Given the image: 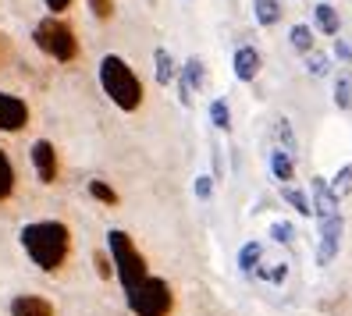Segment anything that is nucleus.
Instances as JSON below:
<instances>
[{"label": "nucleus", "instance_id": "obj_1", "mask_svg": "<svg viewBox=\"0 0 352 316\" xmlns=\"http://www.w3.org/2000/svg\"><path fill=\"white\" fill-rule=\"evenodd\" d=\"M22 245L32 256L36 267L43 270H57L68 256V227L57 224V221H39V224H29L22 231Z\"/></svg>", "mask_w": 352, "mask_h": 316}, {"label": "nucleus", "instance_id": "obj_2", "mask_svg": "<svg viewBox=\"0 0 352 316\" xmlns=\"http://www.w3.org/2000/svg\"><path fill=\"white\" fill-rule=\"evenodd\" d=\"M100 82H103L107 96L118 103L121 111H135L139 103H142V86H139V78H135V71H132L121 57L111 54V57L100 60Z\"/></svg>", "mask_w": 352, "mask_h": 316}, {"label": "nucleus", "instance_id": "obj_3", "mask_svg": "<svg viewBox=\"0 0 352 316\" xmlns=\"http://www.w3.org/2000/svg\"><path fill=\"white\" fill-rule=\"evenodd\" d=\"M111 242V256H114V267H118V278L121 284H125V291H132L139 281H146V260L139 256V249L132 245V238L125 235V231H111L107 235Z\"/></svg>", "mask_w": 352, "mask_h": 316}, {"label": "nucleus", "instance_id": "obj_4", "mask_svg": "<svg viewBox=\"0 0 352 316\" xmlns=\"http://www.w3.org/2000/svg\"><path fill=\"white\" fill-rule=\"evenodd\" d=\"M171 288L160 278H146L129 291V306L135 316H168L171 313Z\"/></svg>", "mask_w": 352, "mask_h": 316}, {"label": "nucleus", "instance_id": "obj_5", "mask_svg": "<svg viewBox=\"0 0 352 316\" xmlns=\"http://www.w3.org/2000/svg\"><path fill=\"white\" fill-rule=\"evenodd\" d=\"M36 43L43 54H50L54 60H72L78 54V43H75V32L57 22V18H47V22L36 25Z\"/></svg>", "mask_w": 352, "mask_h": 316}, {"label": "nucleus", "instance_id": "obj_6", "mask_svg": "<svg viewBox=\"0 0 352 316\" xmlns=\"http://www.w3.org/2000/svg\"><path fill=\"white\" fill-rule=\"evenodd\" d=\"M338 238H342V217L331 214V217H324V224H320V249H317V263H320V267H327L331 260H335Z\"/></svg>", "mask_w": 352, "mask_h": 316}, {"label": "nucleus", "instance_id": "obj_7", "mask_svg": "<svg viewBox=\"0 0 352 316\" xmlns=\"http://www.w3.org/2000/svg\"><path fill=\"white\" fill-rule=\"evenodd\" d=\"M29 121V111H25V103L18 100V96H8V93H0V132H18L22 124Z\"/></svg>", "mask_w": 352, "mask_h": 316}, {"label": "nucleus", "instance_id": "obj_8", "mask_svg": "<svg viewBox=\"0 0 352 316\" xmlns=\"http://www.w3.org/2000/svg\"><path fill=\"white\" fill-rule=\"evenodd\" d=\"M32 163L39 171V181H54L57 178V153L50 142H36L32 146Z\"/></svg>", "mask_w": 352, "mask_h": 316}, {"label": "nucleus", "instance_id": "obj_9", "mask_svg": "<svg viewBox=\"0 0 352 316\" xmlns=\"http://www.w3.org/2000/svg\"><path fill=\"white\" fill-rule=\"evenodd\" d=\"M11 316H54V306L39 295H18L11 302Z\"/></svg>", "mask_w": 352, "mask_h": 316}, {"label": "nucleus", "instance_id": "obj_10", "mask_svg": "<svg viewBox=\"0 0 352 316\" xmlns=\"http://www.w3.org/2000/svg\"><path fill=\"white\" fill-rule=\"evenodd\" d=\"M235 75H239L242 82H250V78L260 75V54H256L253 47H242V50L235 54Z\"/></svg>", "mask_w": 352, "mask_h": 316}, {"label": "nucleus", "instance_id": "obj_11", "mask_svg": "<svg viewBox=\"0 0 352 316\" xmlns=\"http://www.w3.org/2000/svg\"><path fill=\"white\" fill-rule=\"evenodd\" d=\"M314 22H317V29H324L327 36H338V29H342V22H338V11L331 8V4H317V11H314Z\"/></svg>", "mask_w": 352, "mask_h": 316}, {"label": "nucleus", "instance_id": "obj_12", "mask_svg": "<svg viewBox=\"0 0 352 316\" xmlns=\"http://www.w3.org/2000/svg\"><path fill=\"white\" fill-rule=\"evenodd\" d=\"M271 167H274V174H278L281 181H288V178H292V171H296L292 153H288V150H274V153H271Z\"/></svg>", "mask_w": 352, "mask_h": 316}, {"label": "nucleus", "instance_id": "obj_13", "mask_svg": "<svg viewBox=\"0 0 352 316\" xmlns=\"http://www.w3.org/2000/svg\"><path fill=\"white\" fill-rule=\"evenodd\" d=\"M11 188H14V171H11V163H8L4 150H0V199H8Z\"/></svg>", "mask_w": 352, "mask_h": 316}, {"label": "nucleus", "instance_id": "obj_14", "mask_svg": "<svg viewBox=\"0 0 352 316\" xmlns=\"http://www.w3.org/2000/svg\"><path fill=\"white\" fill-rule=\"evenodd\" d=\"M278 0H256V18H260V22L263 25H274L278 22Z\"/></svg>", "mask_w": 352, "mask_h": 316}, {"label": "nucleus", "instance_id": "obj_15", "mask_svg": "<svg viewBox=\"0 0 352 316\" xmlns=\"http://www.w3.org/2000/svg\"><path fill=\"white\" fill-rule=\"evenodd\" d=\"M292 43H296V50L309 54V47H314V32H309L306 25H296V29H292Z\"/></svg>", "mask_w": 352, "mask_h": 316}, {"label": "nucleus", "instance_id": "obj_16", "mask_svg": "<svg viewBox=\"0 0 352 316\" xmlns=\"http://www.w3.org/2000/svg\"><path fill=\"white\" fill-rule=\"evenodd\" d=\"M89 192L100 199V203H107V206H114L118 203V196H114V188H107V185H103V181H93L89 185Z\"/></svg>", "mask_w": 352, "mask_h": 316}, {"label": "nucleus", "instance_id": "obj_17", "mask_svg": "<svg viewBox=\"0 0 352 316\" xmlns=\"http://www.w3.org/2000/svg\"><path fill=\"white\" fill-rule=\"evenodd\" d=\"M256 260H260V245H245L242 256H239V267H242V270H253Z\"/></svg>", "mask_w": 352, "mask_h": 316}, {"label": "nucleus", "instance_id": "obj_18", "mask_svg": "<svg viewBox=\"0 0 352 316\" xmlns=\"http://www.w3.org/2000/svg\"><path fill=\"white\" fill-rule=\"evenodd\" d=\"M285 196H288V203H292L299 214H314V206L306 203V196H299V192H285Z\"/></svg>", "mask_w": 352, "mask_h": 316}, {"label": "nucleus", "instance_id": "obj_19", "mask_svg": "<svg viewBox=\"0 0 352 316\" xmlns=\"http://www.w3.org/2000/svg\"><path fill=\"white\" fill-rule=\"evenodd\" d=\"M349 178H352V167H345V171L335 178V199H338V196L345 192V188H349Z\"/></svg>", "mask_w": 352, "mask_h": 316}, {"label": "nucleus", "instance_id": "obj_20", "mask_svg": "<svg viewBox=\"0 0 352 316\" xmlns=\"http://www.w3.org/2000/svg\"><path fill=\"white\" fill-rule=\"evenodd\" d=\"M157 60H160V82H168V78H171V60H168V54L160 50V54H157Z\"/></svg>", "mask_w": 352, "mask_h": 316}, {"label": "nucleus", "instance_id": "obj_21", "mask_svg": "<svg viewBox=\"0 0 352 316\" xmlns=\"http://www.w3.org/2000/svg\"><path fill=\"white\" fill-rule=\"evenodd\" d=\"M89 4H93V11H96L100 18H111V11H114L111 0H89Z\"/></svg>", "mask_w": 352, "mask_h": 316}, {"label": "nucleus", "instance_id": "obj_22", "mask_svg": "<svg viewBox=\"0 0 352 316\" xmlns=\"http://www.w3.org/2000/svg\"><path fill=\"white\" fill-rule=\"evenodd\" d=\"M214 121L221 124V128H228V107L224 103H214Z\"/></svg>", "mask_w": 352, "mask_h": 316}, {"label": "nucleus", "instance_id": "obj_23", "mask_svg": "<svg viewBox=\"0 0 352 316\" xmlns=\"http://www.w3.org/2000/svg\"><path fill=\"white\" fill-rule=\"evenodd\" d=\"M338 107H349V78L338 82Z\"/></svg>", "mask_w": 352, "mask_h": 316}, {"label": "nucleus", "instance_id": "obj_24", "mask_svg": "<svg viewBox=\"0 0 352 316\" xmlns=\"http://www.w3.org/2000/svg\"><path fill=\"white\" fill-rule=\"evenodd\" d=\"M288 235H292V227H288V224H274V238L278 242H288Z\"/></svg>", "mask_w": 352, "mask_h": 316}, {"label": "nucleus", "instance_id": "obj_25", "mask_svg": "<svg viewBox=\"0 0 352 316\" xmlns=\"http://www.w3.org/2000/svg\"><path fill=\"white\" fill-rule=\"evenodd\" d=\"M68 4H72V0H47V8H50V11H65Z\"/></svg>", "mask_w": 352, "mask_h": 316}, {"label": "nucleus", "instance_id": "obj_26", "mask_svg": "<svg viewBox=\"0 0 352 316\" xmlns=\"http://www.w3.org/2000/svg\"><path fill=\"white\" fill-rule=\"evenodd\" d=\"M324 4H327V0H324Z\"/></svg>", "mask_w": 352, "mask_h": 316}]
</instances>
